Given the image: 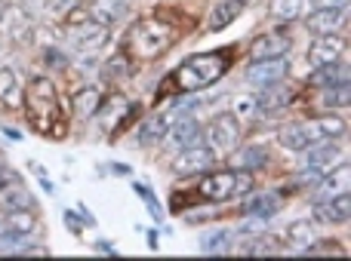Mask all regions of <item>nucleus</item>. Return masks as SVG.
<instances>
[{
	"label": "nucleus",
	"instance_id": "f8f14e48",
	"mask_svg": "<svg viewBox=\"0 0 351 261\" xmlns=\"http://www.w3.org/2000/svg\"><path fill=\"white\" fill-rule=\"evenodd\" d=\"M287 49H290V40L284 34H262L259 40L250 49V59L253 61H265V59H284Z\"/></svg>",
	"mask_w": 351,
	"mask_h": 261
},
{
	"label": "nucleus",
	"instance_id": "a211bd4d",
	"mask_svg": "<svg viewBox=\"0 0 351 261\" xmlns=\"http://www.w3.org/2000/svg\"><path fill=\"white\" fill-rule=\"evenodd\" d=\"M34 200L19 182H10L0 188V212H12V209H31Z\"/></svg>",
	"mask_w": 351,
	"mask_h": 261
},
{
	"label": "nucleus",
	"instance_id": "72a5a7b5",
	"mask_svg": "<svg viewBox=\"0 0 351 261\" xmlns=\"http://www.w3.org/2000/svg\"><path fill=\"white\" fill-rule=\"evenodd\" d=\"M315 126L321 135H342L346 133V123H342L339 117H321V120H315Z\"/></svg>",
	"mask_w": 351,
	"mask_h": 261
},
{
	"label": "nucleus",
	"instance_id": "2f4dec72",
	"mask_svg": "<svg viewBox=\"0 0 351 261\" xmlns=\"http://www.w3.org/2000/svg\"><path fill=\"white\" fill-rule=\"evenodd\" d=\"M228 243H231V231H213L200 240L204 252H210V256H216V252H228Z\"/></svg>",
	"mask_w": 351,
	"mask_h": 261
},
{
	"label": "nucleus",
	"instance_id": "c9c22d12",
	"mask_svg": "<svg viewBox=\"0 0 351 261\" xmlns=\"http://www.w3.org/2000/svg\"><path fill=\"white\" fill-rule=\"evenodd\" d=\"M117 74H121V77H127V74H130L127 55H114V59L108 61V77H117Z\"/></svg>",
	"mask_w": 351,
	"mask_h": 261
},
{
	"label": "nucleus",
	"instance_id": "4468645a",
	"mask_svg": "<svg viewBox=\"0 0 351 261\" xmlns=\"http://www.w3.org/2000/svg\"><path fill=\"white\" fill-rule=\"evenodd\" d=\"M284 77H287V61H284V59H265V61H256V65L247 71V80H250V83H259V86L280 83Z\"/></svg>",
	"mask_w": 351,
	"mask_h": 261
},
{
	"label": "nucleus",
	"instance_id": "f257e3e1",
	"mask_svg": "<svg viewBox=\"0 0 351 261\" xmlns=\"http://www.w3.org/2000/svg\"><path fill=\"white\" fill-rule=\"evenodd\" d=\"M228 68V55L225 53H200L191 55L179 65V71L173 74L167 83H173V92H194V90H206L210 83H216ZM164 83V86H167Z\"/></svg>",
	"mask_w": 351,
	"mask_h": 261
},
{
	"label": "nucleus",
	"instance_id": "4be33fe9",
	"mask_svg": "<svg viewBox=\"0 0 351 261\" xmlns=\"http://www.w3.org/2000/svg\"><path fill=\"white\" fill-rule=\"evenodd\" d=\"M278 209H280V194H259V197H253V200H247L243 212L256 215V219H271Z\"/></svg>",
	"mask_w": 351,
	"mask_h": 261
},
{
	"label": "nucleus",
	"instance_id": "7ed1b4c3",
	"mask_svg": "<svg viewBox=\"0 0 351 261\" xmlns=\"http://www.w3.org/2000/svg\"><path fill=\"white\" fill-rule=\"evenodd\" d=\"M130 46L142 59H154V55H160L164 49L173 46V31L164 22H158V18H145V22H139L130 31Z\"/></svg>",
	"mask_w": 351,
	"mask_h": 261
},
{
	"label": "nucleus",
	"instance_id": "aec40b11",
	"mask_svg": "<svg viewBox=\"0 0 351 261\" xmlns=\"http://www.w3.org/2000/svg\"><path fill=\"white\" fill-rule=\"evenodd\" d=\"M241 10H243V3H241V0H219V3L213 6L210 28H213V31H222V28H228V25L234 22L237 16H241Z\"/></svg>",
	"mask_w": 351,
	"mask_h": 261
},
{
	"label": "nucleus",
	"instance_id": "0eeeda50",
	"mask_svg": "<svg viewBox=\"0 0 351 261\" xmlns=\"http://www.w3.org/2000/svg\"><path fill=\"white\" fill-rule=\"evenodd\" d=\"M237 194V169L231 172H213L200 182V197L206 200H228Z\"/></svg>",
	"mask_w": 351,
	"mask_h": 261
},
{
	"label": "nucleus",
	"instance_id": "9b49d317",
	"mask_svg": "<svg viewBox=\"0 0 351 261\" xmlns=\"http://www.w3.org/2000/svg\"><path fill=\"white\" fill-rule=\"evenodd\" d=\"M164 139L170 141V145H176V148H191V145H197V139H200V126H197V120H194V117L179 114L173 126L167 129Z\"/></svg>",
	"mask_w": 351,
	"mask_h": 261
},
{
	"label": "nucleus",
	"instance_id": "37998d69",
	"mask_svg": "<svg viewBox=\"0 0 351 261\" xmlns=\"http://www.w3.org/2000/svg\"><path fill=\"white\" fill-rule=\"evenodd\" d=\"M241 3H243V6H247V3H256V0H241Z\"/></svg>",
	"mask_w": 351,
	"mask_h": 261
},
{
	"label": "nucleus",
	"instance_id": "c85d7f7f",
	"mask_svg": "<svg viewBox=\"0 0 351 261\" xmlns=\"http://www.w3.org/2000/svg\"><path fill=\"white\" fill-rule=\"evenodd\" d=\"M339 80H348V68L333 61V65H321L315 68V83L321 86H330V83H339Z\"/></svg>",
	"mask_w": 351,
	"mask_h": 261
},
{
	"label": "nucleus",
	"instance_id": "ea45409f",
	"mask_svg": "<svg viewBox=\"0 0 351 261\" xmlns=\"http://www.w3.org/2000/svg\"><path fill=\"white\" fill-rule=\"evenodd\" d=\"M348 0H315V6L317 10H324V6H346Z\"/></svg>",
	"mask_w": 351,
	"mask_h": 261
},
{
	"label": "nucleus",
	"instance_id": "4c0bfd02",
	"mask_svg": "<svg viewBox=\"0 0 351 261\" xmlns=\"http://www.w3.org/2000/svg\"><path fill=\"white\" fill-rule=\"evenodd\" d=\"M74 3H77V0H49V10H53L56 16H62V12H68Z\"/></svg>",
	"mask_w": 351,
	"mask_h": 261
},
{
	"label": "nucleus",
	"instance_id": "393cba45",
	"mask_svg": "<svg viewBox=\"0 0 351 261\" xmlns=\"http://www.w3.org/2000/svg\"><path fill=\"white\" fill-rule=\"evenodd\" d=\"M123 10H127V0H96L93 16H96L99 25H105V28H108L111 22H117V18L123 16Z\"/></svg>",
	"mask_w": 351,
	"mask_h": 261
},
{
	"label": "nucleus",
	"instance_id": "bb28decb",
	"mask_svg": "<svg viewBox=\"0 0 351 261\" xmlns=\"http://www.w3.org/2000/svg\"><path fill=\"white\" fill-rule=\"evenodd\" d=\"M268 163V154L262 148H243L241 154L234 157V169H259V166Z\"/></svg>",
	"mask_w": 351,
	"mask_h": 261
},
{
	"label": "nucleus",
	"instance_id": "7c9ffc66",
	"mask_svg": "<svg viewBox=\"0 0 351 261\" xmlns=\"http://www.w3.org/2000/svg\"><path fill=\"white\" fill-rule=\"evenodd\" d=\"M317 234H315V225L311 221H293L290 225V243L293 246H308L315 243Z\"/></svg>",
	"mask_w": 351,
	"mask_h": 261
},
{
	"label": "nucleus",
	"instance_id": "6e6552de",
	"mask_svg": "<svg viewBox=\"0 0 351 261\" xmlns=\"http://www.w3.org/2000/svg\"><path fill=\"white\" fill-rule=\"evenodd\" d=\"M342 53H346V43L339 40L336 34H321L315 40V46L308 49V61L315 68H321V65H333V61H339L342 59Z\"/></svg>",
	"mask_w": 351,
	"mask_h": 261
},
{
	"label": "nucleus",
	"instance_id": "58836bf2",
	"mask_svg": "<svg viewBox=\"0 0 351 261\" xmlns=\"http://www.w3.org/2000/svg\"><path fill=\"white\" fill-rule=\"evenodd\" d=\"M10 182H19V176H16V172H10V169H3V166H0V188H3V184H10Z\"/></svg>",
	"mask_w": 351,
	"mask_h": 261
},
{
	"label": "nucleus",
	"instance_id": "5701e85b",
	"mask_svg": "<svg viewBox=\"0 0 351 261\" xmlns=\"http://www.w3.org/2000/svg\"><path fill=\"white\" fill-rule=\"evenodd\" d=\"M348 176H351V172H348V163L336 166L333 172H327V178H324V182H321V188H317V191H321L324 197L346 194V191H348Z\"/></svg>",
	"mask_w": 351,
	"mask_h": 261
},
{
	"label": "nucleus",
	"instance_id": "20e7f679",
	"mask_svg": "<svg viewBox=\"0 0 351 261\" xmlns=\"http://www.w3.org/2000/svg\"><path fill=\"white\" fill-rule=\"evenodd\" d=\"M68 40H71V46L80 49V53H96V49H102L105 40H108V28L99 25L96 18H80V22L68 25Z\"/></svg>",
	"mask_w": 351,
	"mask_h": 261
},
{
	"label": "nucleus",
	"instance_id": "79ce46f5",
	"mask_svg": "<svg viewBox=\"0 0 351 261\" xmlns=\"http://www.w3.org/2000/svg\"><path fill=\"white\" fill-rule=\"evenodd\" d=\"M3 10H6V3H3V0H0V16H3Z\"/></svg>",
	"mask_w": 351,
	"mask_h": 261
},
{
	"label": "nucleus",
	"instance_id": "c756f323",
	"mask_svg": "<svg viewBox=\"0 0 351 261\" xmlns=\"http://www.w3.org/2000/svg\"><path fill=\"white\" fill-rule=\"evenodd\" d=\"M324 102H327L330 108H346V105L351 102V86H348V80L330 83L327 92H324Z\"/></svg>",
	"mask_w": 351,
	"mask_h": 261
},
{
	"label": "nucleus",
	"instance_id": "412c9836",
	"mask_svg": "<svg viewBox=\"0 0 351 261\" xmlns=\"http://www.w3.org/2000/svg\"><path fill=\"white\" fill-rule=\"evenodd\" d=\"M99 105H102V96H99V90H93V86H86V90L71 96V108L77 117H93L99 111Z\"/></svg>",
	"mask_w": 351,
	"mask_h": 261
},
{
	"label": "nucleus",
	"instance_id": "a878e982",
	"mask_svg": "<svg viewBox=\"0 0 351 261\" xmlns=\"http://www.w3.org/2000/svg\"><path fill=\"white\" fill-rule=\"evenodd\" d=\"M3 221H6V231L12 234H31L37 225L34 212H28V209H12V212L3 215Z\"/></svg>",
	"mask_w": 351,
	"mask_h": 261
},
{
	"label": "nucleus",
	"instance_id": "e433bc0d",
	"mask_svg": "<svg viewBox=\"0 0 351 261\" xmlns=\"http://www.w3.org/2000/svg\"><path fill=\"white\" fill-rule=\"evenodd\" d=\"M136 191H139L142 200H148V206H152V215H160V206H158V200L152 197V191H148L145 184H136Z\"/></svg>",
	"mask_w": 351,
	"mask_h": 261
},
{
	"label": "nucleus",
	"instance_id": "423d86ee",
	"mask_svg": "<svg viewBox=\"0 0 351 261\" xmlns=\"http://www.w3.org/2000/svg\"><path fill=\"white\" fill-rule=\"evenodd\" d=\"M216 160V154L210 148H200V145H191L173 160V169L176 176H194V172H206Z\"/></svg>",
	"mask_w": 351,
	"mask_h": 261
},
{
	"label": "nucleus",
	"instance_id": "f3484780",
	"mask_svg": "<svg viewBox=\"0 0 351 261\" xmlns=\"http://www.w3.org/2000/svg\"><path fill=\"white\" fill-rule=\"evenodd\" d=\"M348 209H351V197L346 191V194H336L330 203H321L315 212H317V219L330 221V225H346V221H348Z\"/></svg>",
	"mask_w": 351,
	"mask_h": 261
},
{
	"label": "nucleus",
	"instance_id": "cd10ccee",
	"mask_svg": "<svg viewBox=\"0 0 351 261\" xmlns=\"http://www.w3.org/2000/svg\"><path fill=\"white\" fill-rule=\"evenodd\" d=\"M123 111H127V102H123L121 96H111L105 108H102V105H99V111H96V114H99V120H102V126H105V129H114V120L123 114Z\"/></svg>",
	"mask_w": 351,
	"mask_h": 261
},
{
	"label": "nucleus",
	"instance_id": "b1692460",
	"mask_svg": "<svg viewBox=\"0 0 351 261\" xmlns=\"http://www.w3.org/2000/svg\"><path fill=\"white\" fill-rule=\"evenodd\" d=\"M0 102L6 108H19L22 105V92H19V80L10 68H0Z\"/></svg>",
	"mask_w": 351,
	"mask_h": 261
},
{
	"label": "nucleus",
	"instance_id": "6ab92c4d",
	"mask_svg": "<svg viewBox=\"0 0 351 261\" xmlns=\"http://www.w3.org/2000/svg\"><path fill=\"white\" fill-rule=\"evenodd\" d=\"M290 102H293V90H284V86H278V83H268L265 90L256 96L259 111H278V108H287Z\"/></svg>",
	"mask_w": 351,
	"mask_h": 261
},
{
	"label": "nucleus",
	"instance_id": "473e14b6",
	"mask_svg": "<svg viewBox=\"0 0 351 261\" xmlns=\"http://www.w3.org/2000/svg\"><path fill=\"white\" fill-rule=\"evenodd\" d=\"M302 3L305 0H271V16L290 22V18H296L302 12Z\"/></svg>",
	"mask_w": 351,
	"mask_h": 261
},
{
	"label": "nucleus",
	"instance_id": "f03ea898",
	"mask_svg": "<svg viewBox=\"0 0 351 261\" xmlns=\"http://www.w3.org/2000/svg\"><path fill=\"white\" fill-rule=\"evenodd\" d=\"M25 108L28 117L40 133H53V123L59 117V102H56V90L47 77H34L25 92Z\"/></svg>",
	"mask_w": 351,
	"mask_h": 261
},
{
	"label": "nucleus",
	"instance_id": "a19ab883",
	"mask_svg": "<svg viewBox=\"0 0 351 261\" xmlns=\"http://www.w3.org/2000/svg\"><path fill=\"white\" fill-rule=\"evenodd\" d=\"M6 234V221H3V215H0V237Z\"/></svg>",
	"mask_w": 351,
	"mask_h": 261
},
{
	"label": "nucleus",
	"instance_id": "f704fd0d",
	"mask_svg": "<svg viewBox=\"0 0 351 261\" xmlns=\"http://www.w3.org/2000/svg\"><path fill=\"white\" fill-rule=\"evenodd\" d=\"M234 111L241 117H256L259 114V105H256L253 96H241V98H234Z\"/></svg>",
	"mask_w": 351,
	"mask_h": 261
},
{
	"label": "nucleus",
	"instance_id": "39448f33",
	"mask_svg": "<svg viewBox=\"0 0 351 261\" xmlns=\"http://www.w3.org/2000/svg\"><path fill=\"white\" fill-rule=\"evenodd\" d=\"M206 141H210L213 154L234 151L237 141H241V126H237V120L234 117H219V120H213L210 129H206Z\"/></svg>",
	"mask_w": 351,
	"mask_h": 261
},
{
	"label": "nucleus",
	"instance_id": "2eb2a0df",
	"mask_svg": "<svg viewBox=\"0 0 351 261\" xmlns=\"http://www.w3.org/2000/svg\"><path fill=\"white\" fill-rule=\"evenodd\" d=\"M0 28H3V34L10 37V40H22V37H28V31H31L28 12H25L22 6H6L3 16H0Z\"/></svg>",
	"mask_w": 351,
	"mask_h": 261
},
{
	"label": "nucleus",
	"instance_id": "1a4fd4ad",
	"mask_svg": "<svg viewBox=\"0 0 351 261\" xmlns=\"http://www.w3.org/2000/svg\"><path fill=\"white\" fill-rule=\"evenodd\" d=\"M346 163V154L339 151V148L333 145H324V148H315V151L308 154V160H305V169L311 172V176H327V172H333L336 166Z\"/></svg>",
	"mask_w": 351,
	"mask_h": 261
},
{
	"label": "nucleus",
	"instance_id": "9d476101",
	"mask_svg": "<svg viewBox=\"0 0 351 261\" xmlns=\"http://www.w3.org/2000/svg\"><path fill=\"white\" fill-rule=\"evenodd\" d=\"M317 139H324V135L317 133L315 120H311V123H296V126L280 129V145L290 148V151H305V148H311Z\"/></svg>",
	"mask_w": 351,
	"mask_h": 261
},
{
	"label": "nucleus",
	"instance_id": "ddd939ff",
	"mask_svg": "<svg viewBox=\"0 0 351 261\" xmlns=\"http://www.w3.org/2000/svg\"><path fill=\"white\" fill-rule=\"evenodd\" d=\"M348 22L346 16V6H324V10H317L315 16H311V31H317V34H336V31H342Z\"/></svg>",
	"mask_w": 351,
	"mask_h": 261
},
{
	"label": "nucleus",
	"instance_id": "dca6fc26",
	"mask_svg": "<svg viewBox=\"0 0 351 261\" xmlns=\"http://www.w3.org/2000/svg\"><path fill=\"white\" fill-rule=\"evenodd\" d=\"M176 117H179V111H176V108H170V111H158V114H152L145 123H142V133H139V135H142V141L148 145V141L164 139L167 129H170L173 123H176Z\"/></svg>",
	"mask_w": 351,
	"mask_h": 261
}]
</instances>
